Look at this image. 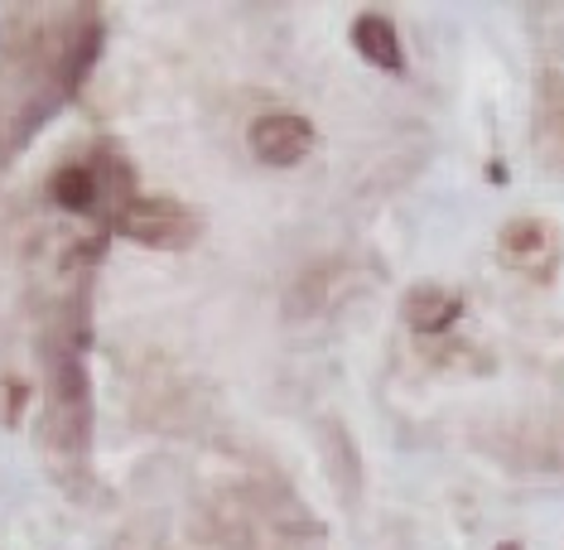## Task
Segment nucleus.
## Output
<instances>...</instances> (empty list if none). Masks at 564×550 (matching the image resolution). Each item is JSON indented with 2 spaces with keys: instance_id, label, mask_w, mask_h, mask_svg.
<instances>
[{
  "instance_id": "obj_6",
  "label": "nucleus",
  "mask_w": 564,
  "mask_h": 550,
  "mask_svg": "<svg viewBox=\"0 0 564 550\" xmlns=\"http://www.w3.org/2000/svg\"><path fill=\"white\" fill-rule=\"evenodd\" d=\"M101 54V24L87 20L78 34L68 40V48H63V68H58V93H78V83L93 73V63Z\"/></svg>"
},
{
  "instance_id": "obj_7",
  "label": "nucleus",
  "mask_w": 564,
  "mask_h": 550,
  "mask_svg": "<svg viewBox=\"0 0 564 550\" xmlns=\"http://www.w3.org/2000/svg\"><path fill=\"white\" fill-rule=\"evenodd\" d=\"M54 203L58 208H68V213H93L97 208V174L87 170V164H68V170H58L54 174Z\"/></svg>"
},
{
  "instance_id": "obj_4",
  "label": "nucleus",
  "mask_w": 564,
  "mask_h": 550,
  "mask_svg": "<svg viewBox=\"0 0 564 550\" xmlns=\"http://www.w3.org/2000/svg\"><path fill=\"white\" fill-rule=\"evenodd\" d=\"M352 44H357V54H362L367 63H377V68H387V73H401L405 68L401 40H395V24L387 15H357Z\"/></svg>"
},
{
  "instance_id": "obj_5",
  "label": "nucleus",
  "mask_w": 564,
  "mask_h": 550,
  "mask_svg": "<svg viewBox=\"0 0 564 550\" xmlns=\"http://www.w3.org/2000/svg\"><path fill=\"white\" fill-rule=\"evenodd\" d=\"M405 319L415 334H444L458 319V295H448L440 285H415L405 295Z\"/></svg>"
},
{
  "instance_id": "obj_9",
  "label": "nucleus",
  "mask_w": 564,
  "mask_h": 550,
  "mask_svg": "<svg viewBox=\"0 0 564 550\" xmlns=\"http://www.w3.org/2000/svg\"><path fill=\"white\" fill-rule=\"evenodd\" d=\"M550 126H555V136L564 140V93H560L555 101H550Z\"/></svg>"
},
{
  "instance_id": "obj_8",
  "label": "nucleus",
  "mask_w": 564,
  "mask_h": 550,
  "mask_svg": "<svg viewBox=\"0 0 564 550\" xmlns=\"http://www.w3.org/2000/svg\"><path fill=\"white\" fill-rule=\"evenodd\" d=\"M545 241V227H535V223H511L507 227V247L511 251H535Z\"/></svg>"
},
{
  "instance_id": "obj_3",
  "label": "nucleus",
  "mask_w": 564,
  "mask_h": 550,
  "mask_svg": "<svg viewBox=\"0 0 564 550\" xmlns=\"http://www.w3.org/2000/svg\"><path fill=\"white\" fill-rule=\"evenodd\" d=\"M247 140H251L256 160L275 164V170H290V164H300L314 150V126L304 117H294V111H265V117L251 126Z\"/></svg>"
},
{
  "instance_id": "obj_10",
  "label": "nucleus",
  "mask_w": 564,
  "mask_h": 550,
  "mask_svg": "<svg viewBox=\"0 0 564 550\" xmlns=\"http://www.w3.org/2000/svg\"><path fill=\"white\" fill-rule=\"evenodd\" d=\"M502 550H517V546H502Z\"/></svg>"
},
{
  "instance_id": "obj_1",
  "label": "nucleus",
  "mask_w": 564,
  "mask_h": 550,
  "mask_svg": "<svg viewBox=\"0 0 564 550\" xmlns=\"http://www.w3.org/2000/svg\"><path fill=\"white\" fill-rule=\"evenodd\" d=\"M117 233L140 241V247L174 251V247H188V241H194V217H188V208H178L174 198L140 194V198H126L117 208Z\"/></svg>"
},
{
  "instance_id": "obj_2",
  "label": "nucleus",
  "mask_w": 564,
  "mask_h": 550,
  "mask_svg": "<svg viewBox=\"0 0 564 550\" xmlns=\"http://www.w3.org/2000/svg\"><path fill=\"white\" fill-rule=\"evenodd\" d=\"M48 420H54V434L68 450H83L87 444V377L78 367V357H63L54 367V391H48Z\"/></svg>"
}]
</instances>
